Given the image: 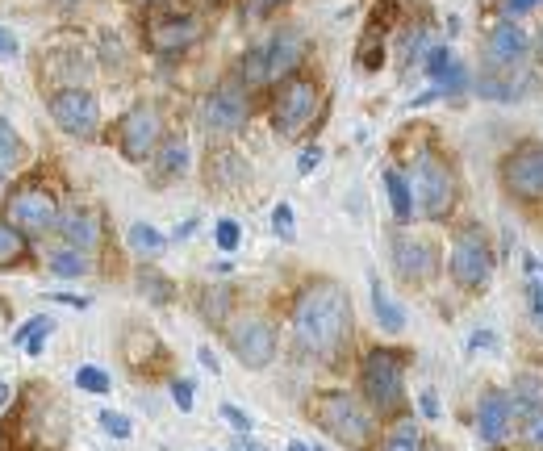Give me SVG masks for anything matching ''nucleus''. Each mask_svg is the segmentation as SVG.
I'll use <instances>...</instances> for the list:
<instances>
[{
    "mask_svg": "<svg viewBox=\"0 0 543 451\" xmlns=\"http://www.w3.org/2000/svg\"><path fill=\"white\" fill-rule=\"evenodd\" d=\"M222 418H226L239 435H251V426H255V422H251V414H247V410H239V406H230V401L222 406Z\"/></svg>",
    "mask_w": 543,
    "mask_h": 451,
    "instance_id": "nucleus-37",
    "label": "nucleus"
},
{
    "mask_svg": "<svg viewBox=\"0 0 543 451\" xmlns=\"http://www.w3.org/2000/svg\"><path fill=\"white\" fill-rule=\"evenodd\" d=\"M0 188H5V168H0Z\"/></svg>",
    "mask_w": 543,
    "mask_h": 451,
    "instance_id": "nucleus-52",
    "label": "nucleus"
},
{
    "mask_svg": "<svg viewBox=\"0 0 543 451\" xmlns=\"http://www.w3.org/2000/svg\"><path fill=\"white\" fill-rule=\"evenodd\" d=\"M518 422L514 397L506 389H485L477 401V435L485 447H502L510 439V426Z\"/></svg>",
    "mask_w": 543,
    "mask_h": 451,
    "instance_id": "nucleus-17",
    "label": "nucleus"
},
{
    "mask_svg": "<svg viewBox=\"0 0 543 451\" xmlns=\"http://www.w3.org/2000/svg\"><path fill=\"white\" fill-rule=\"evenodd\" d=\"M531 55V34L518 26V21H498L489 34H485V46H481V63L493 76H510L527 63Z\"/></svg>",
    "mask_w": 543,
    "mask_h": 451,
    "instance_id": "nucleus-13",
    "label": "nucleus"
},
{
    "mask_svg": "<svg viewBox=\"0 0 543 451\" xmlns=\"http://www.w3.org/2000/svg\"><path fill=\"white\" fill-rule=\"evenodd\" d=\"M101 426H105V431H109L113 439H130V418H126V414L105 410V414H101Z\"/></svg>",
    "mask_w": 543,
    "mask_h": 451,
    "instance_id": "nucleus-36",
    "label": "nucleus"
},
{
    "mask_svg": "<svg viewBox=\"0 0 543 451\" xmlns=\"http://www.w3.org/2000/svg\"><path fill=\"white\" fill-rule=\"evenodd\" d=\"M59 201L55 193L46 184L38 180H26V184H17L13 193H9V209H5V222L17 226L21 234H46V230H59Z\"/></svg>",
    "mask_w": 543,
    "mask_h": 451,
    "instance_id": "nucleus-9",
    "label": "nucleus"
},
{
    "mask_svg": "<svg viewBox=\"0 0 543 451\" xmlns=\"http://www.w3.org/2000/svg\"><path fill=\"white\" fill-rule=\"evenodd\" d=\"M138 289H143L155 305H172V301H176V284H172L168 276H159L155 268H143V272H138Z\"/></svg>",
    "mask_w": 543,
    "mask_h": 451,
    "instance_id": "nucleus-28",
    "label": "nucleus"
},
{
    "mask_svg": "<svg viewBox=\"0 0 543 451\" xmlns=\"http://www.w3.org/2000/svg\"><path fill=\"white\" fill-rule=\"evenodd\" d=\"M318 163H322V147H305V151H301V159H297V172H301V176H310V172L318 168Z\"/></svg>",
    "mask_w": 543,
    "mask_h": 451,
    "instance_id": "nucleus-39",
    "label": "nucleus"
},
{
    "mask_svg": "<svg viewBox=\"0 0 543 451\" xmlns=\"http://www.w3.org/2000/svg\"><path fill=\"white\" fill-rule=\"evenodd\" d=\"M314 451H326V447H314Z\"/></svg>",
    "mask_w": 543,
    "mask_h": 451,
    "instance_id": "nucleus-54",
    "label": "nucleus"
},
{
    "mask_svg": "<svg viewBox=\"0 0 543 451\" xmlns=\"http://www.w3.org/2000/svg\"><path fill=\"white\" fill-rule=\"evenodd\" d=\"M468 347H472V351H477V347H498V339H493L489 330H481V335H472V339H468Z\"/></svg>",
    "mask_w": 543,
    "mask_h": 451,
    "instance_id": "nucleus-45",
    "label": "nucleus"
},
{
    "mask_svg": "<svg viewBox=\"0 0 543 451\" xmlns=\"http://www.w3.org/2000/svg\"><path fill=\"white\" fill-rule=\"evenodd\" d=\"M59 234L67 239V247H76V251H92L101 243V222H97V213H88V209H72L67 218H59Z\"/></svg>",
    "mask_w": 543,
    "mask_h": 451,
    "instance_id": "nucleus-18",
    "label": "nucleus"
},
{
    "mask_svg": "<svg viewBox=\"0 0 543 451\" xmlns=\"http://www.w3.org/2000/svg\"><path fill=\"white\" fill-rule=\"evenodd\" d=\"M21 51V46H17V38L5 30V26H0V59H13Z\"/></svg>",
    "mask_w": 543,
    "mask_h": 451,
    "instance_id": "nucleus-41",
    "label": "nucleus"
},
{
    "mask_svg": "<svg viewBox=\"0 0 543 451\" xmlns=\"http://www.w3.org/2000/svg\"><path fill=\"white\" fill-rule=\"evenodd\" d=\"M230 451H268V447H264V443H255L251 435H239V439L230 443Z\"/></svg>",
    "mask_w": 543,
    "mask_h": 451,
    "instance_id": "nucleus-43",
    "label": "nucleus"
},
{
    "mask_svg": "<svg viewBox=\"0 0 543 451\" xmlns=\"http://www.w3.org/2000/svg\"><path fill=\"white\" fill-rule=\"evenodd\" d=\"M5 397H9V385H0V406H5Z\"/></svg>",
    "mask_w": 543,
    "mask_h": 451,
    "instance_id": "nucleus-49",
    "label": "nucleus"
},
{
    "mask_svg": "<svg viewBox=\"0 0 543 451\" xmlns=\"http://www.w3.org/2000/svg\"><path fill=\"white\" fill-rule=\"evenodd\" d=\"M406 364L410 351L401 347H372L360 360V393L376 418H397L406 410Z\"/></svg>",
    "mask_w": 543,
    "mask_h": 451,
    "instance_id": "nucleus-3",
    "label": "nucleus"
},
{
    "mask_svg": "<svg viewBox=\"0 0 543 451\" xmlns=\"http://www.w3.org/2000/svg\"><path fill=\"white\" fill-rule=\"evenodd\" d=\"M46 109H51V122L72 138H97V130H101V101L80 84L55 88Z\"/></svg>",
    "mask_w": 543,
    "mask_h": 451,
    "instance_id": "nucleus-10",
    "label": "nucleus"
},
{
    "mask_svg": "<svg viewBox=\"0 0 543 451\" xmlns=\"http://www.w3.org/2000/svg\"><path fill=\"white\" fill-rule=\"evenodd\" d=\"M493 268H498V251H493L485 226L477 222L460 226L452 234V247H447V276H452V284L464 293H485Z\"/></svg>",
    "mask_w": 543,
    "mask_h": 451,
    "instance_id": "nucleus-5",
    "label": "nucleus"
},
{
    "mask_svg": "<svg viewBox=\"0 0 543 451\" xmlns=\"http://www.w3.org/2000/svg\"><path fill=\"white\" fill-rule=\"evenodd\" d=\"M26 251H30L26 234L9 222H0V268H17L21 259H26Z\"/></svg>",
    "mask_w": 543,
    "mask_h": 451,
    "instance_id": "nucleus-27",
    "label": "nucleus"
},
{
    "mask_svg": "<svg viewBox=\"0 0 543 451\" xmlns=\"http://www.w3.org/2000/svg\"><path fill=\"white\" fill-rule=\"evenodd\" d=\"M159 138H163V113L151 101L134 105L122 122H117V151H122V159H130V163L155 159Z\"/></svg>",
    "mask_w": 543,
    "mask_h": 451,
    "instance_id": "nucleus-11",
    "label": "nucleus"
},
{
    "mask_svg": "<svg viewBox=\"0 0 543 451\" xmlns=\"http://www.w3.org/2000/svg\"><path fill=\"white\" fill-rule=\"evenodd\" d=\"M543 0H502V13L506 17H523V13H531V9H539Z\"/></svg>",
    "mask_w": 543,
    "mask_h": 451,
    "instance_id": "nucleus-40",
    "label": "nucleus"
},
{
    "mask_svg": "<svg viewBox=\"0 0 543 451\" xmlns=\"http://www.w3.org/2000/svg\"><path fill=\"white\" fill-rule=\"evenodd\" d=\"M305 59V34L293 26H280L264 46H251L243 55V84L259 88V84H285L297 63Z\"/></svg>",
    "mask_w": 543,
    "mask_h": 451,
    "instance_id": "nucleus-6",
    "label": "nucleus"
},
{
    "mask_svg": "<svg viewBox=\"0 0 543 451\" xmlns=\"http://www.w3.org/2000/svg\"><path fill=\"white\" fill-rule=\"evenodd\" d=\"M197 360H201V364H205L209 372H218V368H222V364H218V355L209 351V347H201V351H197Z\"/></svg>",
    "mask_w": 543,
    "mask_h": 451,
    "instance_id": "nucleus-46",
    "label": "nucleus"
},
{
    "mask_svg": "<svg viewBox=\"0 0 543 451\" xmlns=\"http://www.w3.org/2000/svg\"><path fill=\"white\" fill-rule=\"evenodd\" d=\"M155 172H159L163 180H172V176H184V172H188V142H184V138L163 142L159 155H155Z\"/></svg>",
    "mask_w": 543,
    "mask_h": 451,
    "instance_id": "nucleus-24",
    "label": "nucleus"
},
{
    "mask_svg": "<svg viewBox=\"0 0 543 451\" xmlns=\"http://www.w3.org/2000/svg\"><path fill=\"white\" fill-rule=\"evenodd\" d=\"M26 159V142H21V134L13 130V122L9 117H0V168H13V163H21Z\"/></svg>",
    "mask_w": 543,
    "mask_h": 451,
    "instance_id": "nucleus-29",
    "label": "nucleus"
},
{
    "mask_svg": "<svg viewBox=\"0 0 543 451\" xmlns=\"http://www.w3.org/2000/svg\"><path fill=\"white\" fill-rule=\"evenodd\" d=\"M389 251H393V268L406 284H431L435 272H439V247L418 239V234H406L397 230L389 239Z\"/></svg>",
    "mask_w": 543,
    "mask_h": 451,
    "instance_id": "nucleus-14",
    "label": "nucleus"
},
{
    "mask_svg": "<svg viewBox=\"0 0 543 451\" xmlns=\"http://www.w3.org/2000/svg\"><path fill=\"white\" fill-rule=\"evenodd\" d=\"M172 401H176L180 414L193 410V401H197V397H193V381H176V385H172Z\"/></svg>",
    "mask_w": 543,
    "mask_h": 451,
    "instance_id": "nucleus-38",
    "label": "nucleus"
},
{
    "mask_svg": "<svg viewBox=\"0 0 543 451\" xmlns=\"http://www.w3.org/2000/svg\"><path fill=\"white\" fill-rule=\"evenodd\" d=\"M472 80H468V67L464 63H452V67H447L443 71V76L435 80V92H439V97H456V92H464Z\"/></svg>",
    "mask_w": 543,
    "mask_h": 451,
    "instance_id": "nucleus-32",
    "label": "nucleus"
},
{
    "mask_svg": "<svg viewBox=\"0 0 543 451\" xmlns=\"http://www.w3.org/2000/svg\"><path fill=\"white\" fill-rule=\"evenodd\" d=\"M239 243H243L239 222H234V218H222V222H218V247L230 255V251H239Z\"/></svg>",
    "mask_w": 543,
    "mask_h": 451,
    "instance_id": "nucleus-35",
    "label": "nucleus"
},
{
    "mask_svg": "<svg viewBox=\"0 0 543 451\" xmlns=\"http://www.w3.org/2000/svg\"><path fill=\"white\" fill-rule=\"evenodd\" d=\"M272 230L280 234V243H293L297 239V226H293V205L289 201H280L272 209Z\"/></svg>",
    "mask_w": 543,
    "mask_h": 451,
    "instance_id": "nucleus-34",
    "label": "nucleus"
},
{
    "mask_svg": "<svg viewBox=\"0 0 543 451\" xmlns=\"http://www.w3.org/2000/svg\"><path fill=\"white\" fill-rule=\"evenodd\" d=\"M130 5H159V0H130Z\"/></svg>",
    "mask_w": 543,
    "mask_h": 451,
    "instance_id": "nucleus-51",
    "label": "nucleus"
},
{
    "mask_svg": "<svg viewBox=\"0 0 543 451\" xmlns=\"http://www.w3.org/2000/svg\"><path fill=\"white\" fill-rule=\"evenodd\" d=\"M502 193L518 205H543V142L539 138H523L506 151L502 168Z\"/></svg>",
    "mask_w": 543,
    "mask_h": 451,
    "instance_id": "nucleus-7",
    "label": "nucleus"
},
{
    "mask_svg": "<svg viewBox=\"0 0 543 451\" xmlns=\"http://www.w3.org/2000/svg\"><path fill=\"white\" fill-rule=\"evenodd\" d=\"M322 105V88L310 76H289L285 84L276 88V101H272V126L280 138H301L310 130V122L318 117Z\"/></svg>",
    "mask_w": 543,
    "mask_h": 451,
    "instance_id": "nucleus-8",
    "label": "nucleus"
},
{
    "mask_svg": "<svg viewBox=\"0 0 543 451\" xmlns=\"http://www.w3.org/2000/svg\"><path fill=\"white\" fill-rule=\"evenodd\" d=\"M385 193H389V205H393V218H397L401 226H410V222L418 218V205H414V188H410L406 172L389 168V172H385Z\"/></svg>",
    "mask_w": 543,
    "mask_h": 451,
    "instance_id": "nucleus-20",
    "label": "nucleus"
},
{
    "mask_svg": "<svg viewBox=\"0 0 543 451\" xmlns=\"http://www.w3.org/2000/svg\"><path fill=\"white\" fill-rule=\"evenodd\" d=\"M289 451H310V447H305V443H289Z\"/></svg>",
    "mask_w": 543,
    "mask_h": 451,
    "instance_id": "nucleus-50",
    "label": "nucleus"
},
{
    "mask_svg": "<svg viewBox=\"0 0 543 451\" xmlns=\"http://www.w3.org/2000/svg\"><path fill=\"white\" fill-rule=\"evenodd\" d=\"M230 289L226 284H209V289L201 293V301H197V310H201V318L209 322V326H226V318H230Z\"/></svg>",
    "mask_w": 543,
    "mask_h": 451,
    "instance_id": "nucleus-23",
    "label": "nucleus"
},
{
    "mask_svg": "<svg viewBox=\"0 0 543 451\" xmlns=\"http://www.w3.org/2000/svg\"><path fill=\"white\" fill-rule=\"evenodd\" d=\"M280 5H289V0H251V13H259V17H268V13H276Z\"/></svg>",
    "mask_w": 543,
    "mask_h": 451,
    "instance_id": "nucleus-42",
    "label": "nucleus"
},
{
    "mask_svg": "<svg viewBox=\"0 0 543 451\" xmlns=\"http://www.w3.org/2000/svg\"><path fill=\"white\" fill-rule=\"evenodd\" d=\"M510 397H514L518 418H523L527 410H535V406H543V376L539 372H518L514 385H510Z\"/></svg>",
    "mask_w": 543,
    "mask_h": 451,
    "instance_id": "nucleus-21",
    "label": "nucleus"
},
{
    "mask_svg": "<svg viewBox=\"0 0 543 451\" xmlns=\"http://www.w3.org/2000/svg\"><path fill=\"white\" fill-rule=\"evenodd\" d=\"M230 351L239 355V364L259 372L276 360V330L264 318H243L239 326H230Z\"/></svg>",
    "mask_w": 543,
    "mask_h": 451,
    "instance_id": "nucleus-16",
    "label": "nucleus"
},
{
    "mask_svg": "<svg viewBox=\"0 0 543 451\" xmlns=\"http://www.w3.org/2000/svg\"><path fill=\"white\" fill-rule=\"evenodd\" d=\"M418 406H422V414H427V418H439V401H435V393H422Z\"/></svg>",
    "mask_w": 543,
    "mask_h": 451,
    "instance_id": "nucleus-44",
    "label": "nucleus"
},
{
    "mask_svg": "<svg viewBox=\"0 0 543 451\" xmlns=\"http://www.w3.org/2000/svg\"><path fill=\"white\" fill-rule=\"evenodd\" d=\"M410 188H414V205L418 213L427 222H447L456 213L460 205V176L456 168L447 163L439 151H418L414 163H410V172H406Z\"/></svg>",
    "mask_w": 543,
    "mask_h": 451,
    "instance_id": "nucleus-4",
    "label": "nucleus"
},
{
    "mask_svg": "<svg viewBox=\"0 0 543 451\" xmlns=\"http://www.w3.org/2000/svg\"><path fill=\"white\" fill-rule=\"evenodd\" d=\"M305 414L318 422V431H326L335 443L351 451H372L376 447V414L364 406V397L347 389H322L305 401Z\"/></svg>",
    "mask_w": 543,
    "mask_h": 451,
    "instance_id": "nucleus-2",
    "label": "nucleus"
},
{
    "mask_svg": "<svg viewBox=\"0 0 543 451\" xmlns=\"http://www.w3.org/2000/svg\"><path fill=\"white\" fill-rule=\"evenodd\" d=\"M247 117H251V101H247V84H239V80L218 84V88L205 97V105H201V126H205V134H218V138L243 130Z\"/></svg>",
    "mask_w": 543,
    "mask_h": 451,
    "instance_id": "nucleus-12",
    "label": "nucleus"
},
{
    "mask_svg": "<svg viewBox=\"0 0 543 451\" xmlns=\"http://www.w3.org/2000/svg\"><path fill=\"white\" fill-rule=\"evenodd\" d=\"M539 55H543V38H539Z\"/></svg>",
    "mask_w": 543,
    "mask_h": 451,
    "instance_id": "nucleus-53",
    "label": "nucleus"
},
{
    "mask_svg": "<svg viewBox=\"0 0 543 451\" xmlns=\"http://www.w3.org/2000/svg\"><path fill=\"white\" fill-rule=\"evenodd\" d=\"M422 451H452V447H443V443H427V447H422Z\"/></svg>",
    "mask_w": 543,
    "mask_h": 451,
    "instance_id": "nucleus-48",
    "label": "nucleus"
},
{
    "mask_svg": "<svg viewBox=\"0 0 543 451\" xmlns=\"http://www.w3.org/2000/svg\"><path fill=\"white\" fill-rule=\"evenodd\" d=\"M368 289H372V314H376V326H381L385 335H401V330H406V310H401V301H397L376 276H372Z\"/></svg>",
    "mask_w": 543,
    "mask_h": 451,
    "instance_id": "nucleus-19",
    "label": "nucleus"
},
{
    "mask_svg": "<svg viewBox=\"0 0 543 451\" xmlns=\"http://www.w3.org/2000/svg\"><path fill=\"white\" fill-rule=\"evenodd\" d=\"M293 343L301 355L322 364H335L347 355L351 335H356V314H351V297L335 280H314L305 284L293 301Z\"/></svg>",
    "mask_w": 543,
    "mask_h": 451,
    "instance_id": "nucleus-1",
    "label": "nucleus"
},
{
    "mask_svg": "<svg viewBox=\"0 0 543 451\" xmlns=\"http://www.w3.org/2000/svg\"><path fill=\"white\" fill-rule=\"evenodd\" d=\"M518 443L527 451H543V406L523 414V422H518Z\"/></svg>",
    "mask_w": 543,
    "mask_h": 451,
    "instance_id": "nucleus-30",
    "label": "nucleus"
},
{
    "mask_svg": "<svg viewBox=\"0 0 543 451\" xmlns=\"http://www.w3.org/2000/svg\"><path fill=\"white\" fill-rule=\"evenodd\" d=\"M46 268H51L55 276H67V280H76V276H88V255L76 251V247H59L51 251V259H46Z\"/></svg>",
    "mask_w": 543,
    "mask_h": 451,
    "instance_id": "nucleus-26",
    "label": "nucleus"
},
{
    "mask_svg": "<svg viewBox=\"0 0 543 451\" xmlns=\"http://www.w3.org/2000/svg\"><path fill=\"white\" fill-rule=\"evenodd\" d=\"M422 447H427V443H422L418 422L414 418H397L385 431V439H381V447H376V451H422Z\"/></svg>",
    "mask_w": 543,
    "mask_h": 451,
    "instance_id": "nucleus-22",
    "label": "nucleus"
},
{
    "mask_svg": "<svg viewBox=\"0 0 543 451\" xmlns=\"http://www.w3.org/2000/svg\"><path fill=\"white\" fill-rule=\"evenodd\" d=\"M452 63H456V55H452V46H443V42H435L431 51H427V59H422V67H427V76H431V80H439Z\"/></svg>",
    "mask_w": 543,
    "mask_h": 451,
    "instance_id": "nucleus-33",
    "label": "nucleus"
},
{
    "mask_svg": "<svg viewBox=\"0 0 543 451\" xmlns=\"http://www.w3.org/2000/svg\"><path fill=\"white\" fill-rule=\"evenodd\" d=\"M126 243H130L134 255H143V259H159L163 247H168V239H163V234H159L155 226H147V222H134V226L126 230Z\"/></svg>",
    "mask_w": 543,
    "mask_h": 451,
    "instance_id": "nucleus-25",
    "label": "nucleus"
},
{
    "mask_svg": "<svg viewBox=\"0 0 543 451\" xmlns=\"http://www.w3.org/2000/svg\"><path fill=\"white\" fill-rule=\"evenodd\" d=\"M143 38L155 55H180L201 38V21L193 13H155L147 17Z\"/></svg>",
    "mask_w": 543,
    "mask_h": 451,
    "instance_id": "nucleus-15",
    "label": "nucleus"
},
{
    "mask_svg": "<svg viewBox=\"0 0 543 451\" xmlns=\"http://www.w3.org/2000/svg\"><path fill=\"white\" fill-rule=\"evenodd\" d=\"M76 389H84V393H92V397H101V393H109V389H113V381H109V372H105V368L84 364V368H76Z\"/></svg>",
    "mask_w": 543,
    "mask_h": 451,
    "instance_id": "nucleus-31",
    "label": "nucleus"
},
{
    "mask_svg": "<svg viewBox=\"0 0 543 451\" xmlns=\"http://www.w3.org/2000/svg\"><path fill=\"white\" fill-rule=\"evenodd\" d=\"M55 301H63V305H76V310H84V305H88V297H72V293H55Z\"/></svg>",
    "mask_w": 543,
    "mask_h": 451,
    "instance_id": "nucleus-47",
    "label": "nucleus"
}]
</instances>
